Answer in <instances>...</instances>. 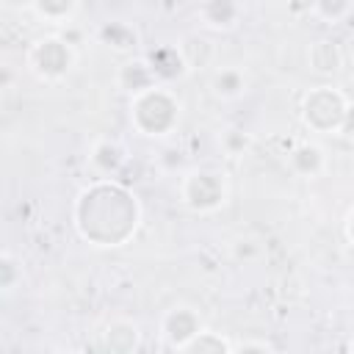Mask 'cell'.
I'll list each match as a JSON object with an SVG mask.
<instances>
[{
    "mask_svg": "<svg viewBox=\"0 0 354 354\" xmlns=\"http://www.w3.org/2000/svg\"><path fill=\"white\" fill-rule=\"evenodd\" d=\"M141 224V205L133 191L102 177L80 191L75 202V230L100 249L124 246Z\"/></svg>",
    "mask_w": 354,
    "mask_h": 354,
    "instance_id": "1",
    "label": "cell"
},
{
    "mask_svg": "<svg viewBox=\"0 0 354 354\" xmlns=\"http://www.w3.org/2000/svg\"><path fill=\"white\" fill-rule=\"evenodd\" d=\"M180 100L171 88L155 83L130 97V124L147 138H163L180 124Z\"/></svg>",
    "mask_w": 354,
    "mask_h": 354,
    "instance_id": "2",
    "label": "cell"
},
{
    "mask_svg": "<svg viewBox=\"0 0 354 354\" xmlns=\"http://www.w3.org/2000/svg\"><path fill=\"white\" fill-rule=\"evenodd\" d=\"M348 111V97L335 86H315L301 97V124L318 136H340V124Z\"/></svg>",
    "mask_w": 354,
    "mask_h": 354,
    "instance_id": "3",
    "label": "cell"
},
{
    "mask_svg": "<svg viewBox=\"0 0 354 354\" xmlns=\"http://www.w3.org/2000/svg\"><path fill=\"white\" fill-rule=\"evenodd\" d=\"M77 61V53H75V44H69L61 33H53V36H41L36 39L28 53H25V66L28 72L41 80V83H58L64 80L72 66Z\"/></svg>",
    "mask_w": 354,
    "mask_h": 354,
    "instance_id": "4",
    "label": "cell"
},
{
    "mask_svg": "<svg viewBox=\"0 0 354 354\" xmlns=\"http://www.w3.org/2000/svg\"><path fill=\"white\" fill-rule=\"evenodd\" d=\"M230 196L227 180L221 171L213 169H191L188 174H183L180 180V202L191 210V213H216L224 207Z\"/></svg>",
    "mask_w": 354,
    "mask_h": 354,
    "instance_id": "5",
    "label": "cell"
},
{
    "mask_svg": "<svg viewBox=\"0 0 354 354\" xmlns=\"http://www.w3.org/2000/svg\"><path fill=\"white\" fill-rule=\"evenodd\" d=\"M199 329H205L199 313H196L194 307H185V304L171 307V310L163 315V321H160V335H163L166 346L174 348V351H180Z\"/></svg>",
    "mask_w": 354,
    "mask_h": 354,
    "instance_id": "6",
    "label": "cell"
},
{
    "mask_svg": "<svg viewBox=\"0 0 354 354\" xmlns=\"http://www.w3.org/2000/svg\"><path fill=\"white\" fill-rule=\"evenodd\" d=\"M288 169L296 174V177H304V180H315L326 171V152L321 144L315 141H301L296 144L290 152H288Z\"/></svg>",
    "mask_w": 354,
    "mask_h": 354,
    "instance_id": "7",
    "label": "cell"
},
{
    "mask_svg": "<svg viewBox=\"0 0 354 354\" xmlns=\"http://www.w3.org/2000/svg\"><path fill=\"white\" fill-rule=\"evenodd\" d=\"M141 346L138 324L130 318H113L102 329V348L111 354H130Z\"/></svg>",
    "mask_w": 354,
    "mask_h": 354,
    "instance_id": "8",
    "label": "cell"
},
{
    "mask_svg": "<svg viewBox=\"0 0 354 354\" xmlns=\"http://www.w3.org/2000/svg\"><path fill=\"white\" fill-rule=\"evenodd\" d=\"M199 19H202V25H207L213 30H230L241 19V3L238 0H202Z\"/></svg>",
    "mask_w": 354,
    "mask_h": 354,
    "instance_id": "9",
    "label": "cell"
},
{
    "mask_svg": "<svg viewBox=\"0 0 354 354\" xmlns=\"http://www.w3.org/2000/svg\"><path fill=\"white\" fill-rule=\"evenodd\" d=\"M116 83L133 97V94L149 88V86H155L158 83V75H155V69H152V64L147 58H133V61H124L119 66Z\"/></svg>",
    "mask_w": 354,
    "mask_h": 354,
    "instance_id": "10",
    "label": "cell"
},
{
    "mask_svg": "<svg viewBox=\"0 0 354 354\" xmlns=\"http://www.w3.org/2000/svg\"><path fill=\"white\" fill-rule=\"evenodd\" d=\"M307 64L318 75H337L343 69V50L329 39H318L307 50Z\"/></svg>",
    "mask_w": 354,
    "mask_h": 354,
    "instance_id": "11",
    "label": "cell"
},
{
    "mask_svg": "<svg viewBox=\"0 0 354 354\" xmlns=\"http://www.w3.org/2000/svg\"><path fill=\"white\" fill-rule=\"evenodd\" d=\"M88 160H91V166H94L100 174H116V171L124 166L127 155H124V147H122L119 141L102 138V141H97V144L91 147Z\"/></svg>",
    "mask_w": 354,
    "mask_h": 354,
    "instance_id": "12",
    "label": "cell"
},
{
    "mask_svg": "<svg viewBox=\"0 0 354 354\" xmlns=\"http://www.w3.org/2000/svg\"><path fill=\"white\" fill-rule=\"evenodd\" d=\"M210 88L218 100H238L246 91V75L238 66H221L213 72Z\"/></svg>",
    "mask_w": 354,
    "mask_h": 354,
    "instance_id": "13",
    "label": "cell"
},
{
    "mask_svg": "<svg viewBox=\"0 0 354 354\" xmlns=\"http://www.w3.org/2000/svg\"><path fill=\"white\" fill-rule=\"evenodd\" d=\"M80 0H36L33 14L47 25H69L77 14Z\"/></svg>",
    "mask_w": 354,
    "mask_h": 354,
    "instance_id": "14",
    "label": "cell"
},
{
    "mask_svg": "<svg viewBox=\"0 0 354 354\" xmlns=\"http://www.w3.org/2000/svg\"><path fill=\"white\" fill-rule=\"evenodd\" d=\"M180 351H191V354H230V351H235V343L221 337V332L199 329Z\"/></svg>",
    "mask_w": 354,
    "mask_h": 354,
    "instance_id": "15",
    "label": "cell"
},
{
    "mask_svg": "<svg viewBox=\"0 0 354 354\" xmlns=\"http://www.w3.org/2000/svg\"><path fill=\"white\" fill-rule=\"evenodd\" d=\"M177 50H180V55H183V61H185L188 69L205 66V64H210V58H213V44H210L205 36H199V33H188V36L177 44Z\"/></svg>",
    "mask_w": 354,
    "mask_h": 354,
    "instance_id": "16",
    "label": "cell"
},
{
    "mask_svg": "<svg viewBox=\"0 0 354 354\" xmlns=\"http://www.w3.org/2000/svg\"><path fill=\"white\" fill-rule=\"evenodd\" d=\"M147 61L152 64L155 75H158V77H163V80H166V77H174V75H183V72L188 69L177 47H160V50H155Z\"/></svg>",
    "mask_w": 354,
    "mask_h": 354,
    "instance_id": "17",
    "label": "cell"
},
{
    "mask_svg": "<svg viewBox=\"0 0 354 354\" xmlns=\"http://www.w3.org/2000/svg\"><path fill=\"white\" fill-rule=\"evenodd\" d=\"M19 282H22V263L6 249V252L0 254V288H3V293L8 296Z\"/></svg>",
    "mask_w": 354,
    "mask_h": 354,
    "instance_id": "18",
    "label": "cell"
},
{
    "mask_svg": "<svg viewBox=\"0 0 354 354\" xmlns=\"http://www.w3.org/2000/svg\"><path fill=\"white\" fill-rule=\"evenodd\" d=\"M102 39H105L108 44H113L116 50H124V47L136 44V33H133V28H127L124 22H111V25H105V28H102Z\"/></svg>",
    "mask_w": 354,
    "mask_h": 354,
    "instance_id": "19",
    "label": "cell"
},
{
    "mask_svg": "<svg viewBox=\"0 0 354 354\" xmlns=\"http://www.w3.org/2000/svg\"><path fill=\"white\" fill-rule=\"evenodd\" d=\"M315 14L326 22H340L351 14V0H315Z\"/></svg>",
    "mask_w": 354,
    "mask_h": 354,
    "instance_id": "20",
    "label": "cell"
},
{
    "mask_svg": "<svg viewBox=\"0 0 354 354\" xmlns=\"http://www.w3.org/2000/svg\"><path fill=\"white\" fill-rule=\"evenodd\" d=\"M249 144H252V136L243 130H227L221 136V147L227 155H243L249 149Z\"/></svg>",
    "mask_w": 354,
    "mask_h": 354,
    "instance_id": "21",
    "label": "cell"
},
{
    "mask_svg": "<svg viewBox=\"0 0 354 354\" xmlns=\"http://www.w3.org/2000/svg\"><path fill=\"white\" fill-rule=\"evenodd\" d=\"M235 351H243V354L260 351V354H266V351H274V346L268 340H241V343H235Z\"/></svg>",
    "mask_w": 354,
    "mask_h": 354,
    "instance_id": "22",
    "label": "cell"
},
{
    "mask_svg": "<svg viewBox=\"0 0 354 354\" xmlns=\"http://www.w3.org/2000/svg\"><path fill=\"white\" fill-rule=\"evenodd\" d=\"M288 11H290L293 17L315 14V0H288Z\"/></svg>",
    "mask_w": 354,
    "mask_h": 354,
    "instance_id": "23",
    "label": "cell"
},
{
    "mask_svg": "<svg viewBox=\"0 0 354 354\" xmlns=\"http://www.w3.org/2000/svg\"><path fill=\"white\" fill-rule=\"evenodd\" d=\"M33 3L36 0H0V6L11 14H22V11H33Z\"/></svg>",
    "mask_w": 354,
    "mask_h": 354,
    "instance_id": "24",
    "label": "cell"
},
{
    "mask_svg": "<svg viewBox=\"0 0 354 354\" xmlns=\"http://www.w3.org/2000/svg\"><path fill=\"white\" fill-rule=\"evenodd\" d=\"M340 136H346V138H354V102H348L346 119H343V124H340Z\"/></svg>",
    "mask_w": 354,
    "mask_h": 354,
    "instance_id": "25",
    "label": "cell"
},
{
    "mask_svg": "<svg viewBox=\"0 0 354 354\" xmlns=\"http://www.w3.org/2000/svg\"><path fill=\"white\" fill-rule=\"evenodd\" d=\"M343 235H346V241L354 246V205L348 207V213H346V218H343Z\"/></svg>",
    "mask_w": 354,
    "mask_h": 354,
    "instance_id": "26",
    "label": "cell"
},
{
    "mask_svg": "<svg viewBox=\"0 0 354 354\" xmlns=\"http://www.w3.org/2000/svg\"><path fill=\"white\" fill-rule=\"evenodd\" d=\"M351 58H354V39H351Z\"/></svg>",
    "mask_w": 354,
    "mask_h": 354,
    "instance_id": "27",
    "label": "cell"
},
{
    "mask_svg": "<svg viewBox=\"0 0 354 354\" xmlns=\"http://www.w3.org/2000/svg\"><path fill=\"white\" fill-rule=\"evenodd\" d=\"M351 351H354V337H351Z\"/></svg>",
    "mask_w": 354,
    "mask_h": 354,
    "instance_id": "28",
    "label": "cell"
}]
</instances>
